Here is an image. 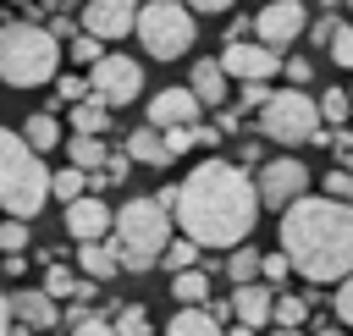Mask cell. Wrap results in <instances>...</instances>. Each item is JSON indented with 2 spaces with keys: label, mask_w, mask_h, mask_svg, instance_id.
Segmentation results:
<instances>
[{
  "label": "cell",
  "mask_w": 353,
  "mask_h": 336,
  "mask_svg": "<svg viewBox=\"0 0 353 336\" xmlns=\"http://www.w3.org/2000/svg\"><path fill=\"white\" fill-rule=\"evenodd\" d=\"M171 220L199 248H243L248 231H254V220H259V187L232 160H199L176 182Z\"/></svg>",
  "instance_id": "obj_1"
},
{
  "label": "cell",
  "mask_w": 353,
  "mask_h": 336,
  "mask_svg": "<svg viewBox=\"0 0 353 336\" xmlns=\"http://www.w3.org/2000/svg\"><path fill=\"white\" fill-rule=\"evenodd\" d=\"M281 253L292 259V270L303 281H342L353 275V204L320 193V198H298L281 209Z\"/></svg>",
  "instance_id": "obj_2"
},
{
  "label": "cell",
  "mask_w": 353,
  "mask_h": 336,
  "mask_svg": "<svg viewBox=\"0 0 353 336\" xmlns=\"http://www.w3.org/2000/svg\"><path fill=\"white\" fill-rule=\"evenodd\" d=\"M44 204H50V171H44L39 149L22 132L0 127V209L11 220H33Z\"/></svg>",
  "instance_id": "obj_3"
},
{
  "label": "cell",
  "mask_w": 353,
  "mask_h": 336,
  "mask_svg": "<svg viewBox=\"0 0 353 336\" xmlns=\"http://www.w3.org/2000/svg\"><path fill=\"white\" fill-rule=\"evenodd\" d=\"M110 242L121 253V270L143 275L160 264V253L171 248V209L160 198H127L116 209V226H110Z\"/></svg>",
  "instance_id": "obj_4"
},
{
  "label": "cell",
  "mask_w": 353,
  "mask_h": 336,
  "mask_svg": "<svg viewBox=\"0 0 353 336\" xmlns=\"http://www.w3.org/2000/svg\"><path fill=\"white\" fill-rule=\"evenodd\" d=\"M61 72V39L39 22H0V83L44 88Z\"/></svg>",
  "instance_id": "obj_5"
},
{
  "label": "cell",
  "mask_w": 353,
  "mask_h": 336,
  "mask_svg": "<svg viewBox=\"0 0 353 336\" xmlns=\"http://www.w3.org/2000/svg\"><path fill=\"white\" fill-rule=\"evenodd\" d=\"M138 44H143V55H154V61H176V55H188L193 50V39H199V22H193V11L182 6V0H143V11H138Z\"/></svg>",
  "instance_id": "obj_6"
},
{
  "label": "cell",
  "mask_w": 353,
  "mask_h": 336,
  "mask_svg": "<svg viewBox=\"0 0 353 336\" xmlns=\"http://www.w3.org/2000/svg\"><path fill=\"white\" fill-rule=\"evenodd\" d=\"M259 132L270 143H314L320 132V99H309V88H281L270 94V105L259 110Z\"/></svg>",
  "instance_id": "obj_7"
},
{
  "label": "cell",
  "mask_w": 353,
  "mask_h": 336,
  "mask_svg": "<svg viewBox=\"0 0 353 336\" xmlns=\"http://www.w3.org/2000/svg\"><path fill=\"white\" fill-rule=\"evenodd\" d=\"M88 88H94V99H105L110 110H116V105H132V99L143 94V66H138L132 55H99V61L88 66Z\"/></svg>",
  "instance_id": "obj_8"
},
{
  "label": "cell",
  "mask_w": 353,
  "mask_h": 336,
  "mask_svg": "<svg viewBox=\"0 0 353 336\" xmlns=\"http://www.w3.org/2000/svg\"><path fill=\"white\" fill-rule=\"evenodd\" d=\"M254 187H259V204H265V209H287V204H298V198L309 193V165L292 160V154H276V160L259 165Z\"/></svg>",
  "instance_id": "obj_9"
},
{
  "label": "cell",
  "mask_w": 353,
  "mask_h": 336,
  "mask_svg": "<svg viewBox=\"0 0 353 336\" xmlns=\"http://www.w3.org/2000/svg\"><path fill=\"white\" fill-rule=\"evenodd\" d=\"M303 28H309V11H303V0H270L259 17H254V39L265 44V50H287L292 39H303Z\"/></svg>",
  "instance_id": "obj_10"
},
{
  "label": "cell",
  "mask_w": 353,
  "mask_h": 336,
  "mask_svg": "<svg viewBox=\"0 0 353 336\" xmlns=\"http://www.w3.org/2000/svg\"><path fill=\"white\" fill-rule=\"evenodd\" d=\"M138 11H143V0H88L83 6V33H94L99 44H116L138 28Z\"/></svg>",
  "instance_id": "obj_11"
},
{
  "label": "cell",
  "mask_w": 353,
  "mask_h": 336,
  "mask_svg": "<svg viewBox=\"0 0 353 336\" xmlns=\"http://www.w3.org/2000/svg\"><path fill=\"white\" fill-rule=\"evenodd\" d=\"M221 66H226V77H237V83H270V77L281 72V55L265 50L259 39H243V44H226V50H221Z\"/></svg>",
  "instance_id": "obj_12"
},
{
  "label": "cell",
  "mask_w": 353,
  "mask_h": 336,
  "mask_svg": "<svg viewBox=\"0 0 353 336\" xmlns=\"http://www.w3.org/2000/svg\"><path fill=\"white\" fill-rule=\"evenodd\" d=\"M110 226H116V215H110V204H105L99 193H83L77 204H66V237H77V242H105Z\"/></svg>",
  "instance_id": "obj_13"
},
{
  "label": "cell",
  "mask_w": 353,
  "mask_h": 336,
  "mask_svg": "<svg viewBox=\"0 0 353 336\" xmlns=\"http://www.w3.org/2000/svg\"><path fill=\"white\" fill-rule=\"evenodd\" d=\"M199 99H193V88H160L154 99H149V127H160V132H171V127H199Z\"/></svg>",
  "instance_id": "obj_14"
},
{
  "label": "cell",
  "mask_w": 353,
  "mask_h": 336,
  "mask_svg": "<svg viewBox=\"0 0 353 336\" xmlns=\"http://www.w3.org/2000/svg\"><path fill=\"white\" fill-rule=\"evenodd\" d=\"M270 314H276V286H265V281H243V286L232 292V319H237V325L265 330Z\"/></svg>",
  "instance_id": "obj_15"
},
{
  "label": "cell",
  "mask_w": 353,
  "mask_h": 336,
  "mask_svg": "<svg viewBox=\"0 0 353 336\" xmlns=\"http://www.w3.org/2000/svg\"><path fill=\"white\" fill-rule=\"evenodd\" d=\"M11 319H22L28 330H50L61 319V303L44 286H22V292H11Z\"/></svg>",
  "instance_id": "obj_16"
},
{
  "label": "cell",
  "mask_w": 353,
  "mask_h": 336,
  "mask_svg": "<svg viewBox=\"0 0 353 336\" xmlns=\"http://www.w3.org/2000/svg\"><path fill=\"white\" fill-rule=\"evenodd\" d=\"M226 66H221V55H204V61H193V72H188V88H193V99L199 105H210V110H221V99H226Z\"/></svg>",
  "instance_id": "obj_17"
},
{
  "label": "cell",
  "mask_w": 353,
  "mask_h": 336,
  "mask_svg": "<svg viewBox=\"0 0 353 336\" xmlns=\"http://www.w3.org/2000/svg\"><path fill=\"white\" fill-rule=\"evenodd\" d=\"M127 160L132 165H149V171H160V165H171V149H165V132L160 127H132L127 132Z\"/></svg>",
  "instance_id": "obj_18"
},
{
  "label": "cell",
  "mask_w": 353,
  "mask_h": 336,
  "mask_svg": "<svg viewBox=\"0 0 353 336\" xmlns=\"http://www.w3.org/2000/svg\"><path fill=\"white\" fill-rule=\"evenodd\" d=\"M77 270L88 275V281H110V275H121V253H116V242L105 237V242H77Z\"/></svg>",
  "instance_id": "obj_19"
},
{
  "label": "cell",
  "mask_w": 353,
  "mask_h": 336,
  "mask_svg": "<svg viewBox=\"0 0 353 336\" xmlns=\"http://www.w3.org/2000/svg\"><path fill=\"white\" fill-rule=\"evenodd\" d=\"M165 336H226V325L210 308H176L171 325H165Z\"/></svg>",
  "instance_id": "obj_20"
},
{
  "label": "cell",
  "mask_w": 353,
  "mask_h": 336,
  "mask_svg": "<svg viewBox=\"0 0 353 336\" xmlns=\"http://www.w3.org/2000/svg\"><path fill=\"white\" fill-rule=\"evenodd\" d=\"M171 297L182 308H204L210 303V270H176L171 275Z\"/></svg>",
  "instance_id": "obj_21"
},
{
  "label": "cell",
  "mask_w": 353,
  "mask_h": 336,
  "mask_svg": "<svg viewBox=\"0 0 353 336\" xmlns=\"http://www.w3.org/2000/svg\"><path fill=\"white\" fill-rule=\"evenodd\" d=\"M72 127H77L83 138H105V127H110V105L94 99V94L77 99V105H72Z\"/></svg>",
  "instance_id": "obj_22"
},
{
  "label": "cell",
  "mask_w": 353,
  "mask_h": 336,
  "mask_svg": "<svg viewBox=\"0 0 353 336\" xmlns=\"http://www.w3.org/2000/svg\"><path fill=\"white\" fill-rule=\"evenodd\" d=\"M22 138H28L39 154H50V149L61 143V121H55V110H33V116L22 121Z\"/></svg>",
  "instance_id": "obj_23"
},
{
  "label": "cell",
  "mask_w": 353,
  "mask_h": 336,
  "mask_svg": "<svg viewBox=\"0 0 353 336\" xmlns=\"http://www.w3.org/2000/svg\"><path fill=\"white\" fill-rule=\"evenodd\" d=\"M66 160H72L77 171H88V176H94V171H105L110 149H105V138H83V132H77V138L66 143Z\"/></svg>",
  "instance_id": "obj_24"
},
{
  "label": "cell",
  "mask_w": 353,
  "mask_h": 336,
  "mask_svg": "<svg viewBox=\"0 0 353 336\" xmlns=\"http://www.w3.org/2000/svg\"><path fill=\"white\" fill-rule=\"evenodd\" d=\"M88 193V171H77V165H61V171H50V198H61V204H77Z\"/></svg>",
  "instance_id": "obj_25"
},
{
  "label": "cell",
  "mask_w": 353,
  "mask_h": 336,
  "mask_svg": "<svg viewBox=\"0 0 353 336\" xmlns=\"http://www.w3.org/2000/svg\"><path fill=\"white\" fill-rule=\"evenodd\" d=\"M199 253H204V248H199L193 237H171V248L160 253V264H165L171 275H176V270H199Z\"/></svg>",
  "instance_id": "obj_26"
},
{
  "label": "cell",
  "mask_w": 353,
  "mask_h": 336,
  "mask_svg": "<svg viewBox=\"0 0 353 336\" xmlns=\"http://www.w3.org/2000/svg\"><path fill=\"white\" fill-rule=\"evenodd\" d=\"M259 264H265V253L259 248H232L226 253V275L243 286V281H259Z\"/></svg>",
  "instance_id": "obj_27"
},
{
  "label": "cell",
  "mask_w": 353,
  "mask_h": 336,
  "mask_svg": "<svg viewBox=\"0 0 353 336\" xmlns=\"http://www.w3.org/2000/svg\"><path fill=\"white\" fill-rule=\"evenodd\" d=\"M309 303H314V297H303V292H276L270 325H303V319H309Z\"/></svg>",
  "instance_id": "obj_28"
},
{
  "label": "cell",
  "mask_w": 353,
  "mask_h": 336,
  "mask_svg": "<svg viewBox=\"0 0 353 336\" xmlns=\"http://www.w3.org/2000/svg\"><path fill=\"white\" fill-rule=\"evenodd\" d=\"M347 116H353V99H347V88H325V94H320V121L342 127Z\"/></svg>",
  "instance_id": "obj_29"
},
{
  "label": "cell",
  "mask_w": 353,
  "mask_h": 336,
  "mask_svg": "<svg viewBox=\"0 0 353 336\" xmlns=\"http://www.w3.org/2000/svg\"><path fill=\"white\" fill-rule=\"evenodd\" d=\"M116 336H149V308L143 303H127V308H116Z\"/></svg>",
  "instance_id": "obj_30"
},
{
  "label": "cell",
  "mask_w": 353,
  "mask_h": 336,
  "mask_svg": "<svg viewBox=\"0 0 353 336\" xmlns=\"http://www.w3.org/2000/svg\"><path fill=\"white\" fill-rule=\"evenodd\" d=\"M66 55H72L77 66H94V61L105 55V44H99L94 33H77V39H66Z\"/></svg>",
  "instance_id": "obj_31"
},
{
  "label": "cell",
  "mask_w": 353,
  "mask_h": 336,
  "mask_svg": "<svg viewBox=\"0 0 353 336\" xmlns=\"http://www.w3.org/2000/svg\"><path fill=\"white\" fill-rule=\"evenodd\" d=\"M287 275H292V259H287L281 248H276V253H265V264H259V281L281 292V281H287Z\"/></svg>",
  "instance_id": "obj_32"
},
{
  "label": "cell",
  "mask_w": 353,
  "mask_h": 336,
  "mask_svg": "<svg viewBox=\"0 0 353 336\" xmlns=\"http://www.w3.org/2000/svg\"><path fill=\"white\" fill-rule=\"evenodd\" d=\"M28 226H33V220H11V215H6V220H0V253H22V248H28Z\"/></svg>",
  "instance_id": "obj_33"
},
{
  "label": "cell",
  "mask_w": 353,
  "mask_h": 336,
  "mask_svg": "<svg viewBox=\"0 0 353 336\" xmlns=\"http://www.w3.org/2000/svg\"><path fill=\"white\" fill-rule=\"evenodd\" d=\"M336 28H342V17H336V11H325V17H314V22L303 28V33H309V44H325V50H331V39H336Z\"/></svg>",
  "instance_id": "obj_34"
},
{
  "label": "cell",
  "mask_w": 353,
  "mask_h": 336,
  "mask_svg": "<svg viewBox=\"0 0 353 336\" xmlns=\"http://www.w3.org/2000/svg\"><path fill=\"white\" fill-rule=\"evenodd\" d=\"M331 61H336L342 72H353V22L336 28V39H331Z\"/></svg>",
  "instance_id": "obj_35"
},
{
  "label": "cell",
  "mask_w": 353,
  "mask_h": 336,
  "mask_svg": "<svg viewBox=\"0 0 353 336\" xmlns=\"http://www.w3.org/2000/svg\"><path fill=\"white\" fill-rule=\"evenodd\" d=\"M325 193L342 198V204H353V165H336V171L325 176Z\"/></svg>",
  "instance_id": "obj_36"
},
{
  "label": "cell",
  "mask_w": 353,
  "mask_h": 336,
  "mask_svg": "<svg viewBox=\"0 0 353 336\" xmlns=\"http://www.w3.org/2000/svg\"><path fill=\"white\" fill-rule=\"evenodd\" d=\"M165 149H171V160L188 154V149H199V127H171L165 132Z\"/></svg>",
  "instance_id": "obj_37"
},
{
  "label": "cell",
  "mask_w": 353,
  "mask_h": 336,
  "mask_svg": "<svg viewBox=\"0 0 353 336\" xmlns=\"http://www.w3.org/2000/svg\"><path fill=\"white\" fill-rule=\"evenodd\" d=\"M331 308H336V319H342V325H353V275H342V281H336Z\"/></svg>",
  "instance_id": "obj_38"
},
{
  "label": "cell",
  "mask_w": 353,
  "mask_h": 336,
  "mask_svg": "<svg viewBox=\"0 0 353 336\" xmlns=\"http://www.w3.org/2000/svg\"><path fill=\"white\" fill-rule=\"evenodd\" d=\"M281 77H287L292 88H303V83H309V55H287V61H281Z\"/></svg>",
  "instance_id": "obj_39"
},
{
  "label": "cell",
  "mask_w": 353,
  "mask_h": 336,
  "mask_svg": "<svg viewBox=\"0 0 353 336\" xmlns=\"http://www.w3.org/2000/svg\"><path fill=\"white\" fill-rule=\"evenodd\" d=\"M55 94H61V99H72V105H77V99H88V94H94V88H88V77H55Z\"/></svg>",
  "instance_id": "obj_40"
},
{
  "label": "cell",
  "mask_w": 353,
  "mask_h": 336,
  "mask_svg": "<svg viewBox=\"0 0 353 336\" xmlns=\"http://www.w3.org/2000/svg\"><path fill=\"white\" fill-rule=\"evenodd\" d=\"M270 105V88L265 83H243V99H237V110H265Z\"/></svg>",
  "instance_id": "obj_41"
},
{
  "label": "cell",
  "mask_w": 353,
  "mask_h": 336,
  "mask_svg": "<svg viewBox=\"0 0 353 336\" xmlns=\"http://www.w3.org/2000/svg\"><path fill=\"white\" fill-rule=\"evenodd\" d=\"M72 336H116V325H110V319H99V314H88V319H77V325H72Z\"/></svg>",
  "instance_id": "obj_42"
},
{
  "label": "cell",
  "mask_w": 353,
  "mask_h": 336,
  "mask_svg": "<svg viewBox=\"0 0 353 336\" xmlns=\"http://www.w3.org/2000/svg\"><path fill=\"white\" fill-rule=\"evenodd\" d=\"M182 6H188L193 17H215V11H232L237 0H182Z\"/></svg>",
  "instance_id": "obj_43"
},
{
  "label": "cell",
  "mask_w": 353,
  "mask_h": 336,
  "mask_svg": "<svg viewBox=\"0 0 353 336\" xmlns=\"http://www.w3.org/2000/svg\"><path fill=\"white\" fill-rule=\"evenodd\" d=\"M127 165H132L127 154H110V160H105V182H110V187H116V182H127Z\"/></svg>",
  "instance_id": "obj_44"
},
{
  "label": "cell",
  "mask_w": 353,
  "mask_h": 336,
  "mask_svg": "<svg viewBox=\"0 0 353 336\" xmlns=\"http://www.w3.org/2000/svg\"><path fill=\"white\" fill-rule=\"evenodd\" d=\"M215 127H221V132H237V127H243V110H221V121H215Z\"/></svg>",
  "instance_id": "obj_45"
},
{
  "label": "cell",
  "mask_w": 353,
  "mask_h": 336,
  "mask_svg": "<svg viewBox=\"0 0 353 336\" xmlns=\"http://www.w3.org/2000/svg\"><path fill=\"white\" fill-rule=\"evenodd\" d=\"M0 336H11V292H0Z\"/></svg>",
  "instance_id": "obj_46"
},
{
  "label": "cell",
  "mask_w": 353,
  "mask_h": 336,
  "mask_svg": "<svg viewBox=\"0 0 353 336\" xmlns=\"http://www.w3.org/2000/svg\"><path fill=\"white\" fill-rule=\"evenodd\" d=\"M221 143V127H199V149H215Z\"/></svg>",
  "instance_id": "obj_47"
},
{
  "label": "cell",
  "mask_w": 353,
  "mask_h": 336,
  "mask_svg": "<svg viewBox=\"0 0 353 336\" xmlns=\"http://www.w3.org/2000/svg\"><path fill=\"white\" fill-rule=\"evenodd\" d=\"M226 336H259V330H254V325H237V319H232V330H226Z\"/></svg>",
  "instance_id": "obj_48"
},
{
  "label": "cell",
  "mask_w": 353,
  "mask_h": 336,
  "mask_svg": "<svg viewBox=\"0 0 353 336\" xmlns=\"http://www.w3.org/2000/svg\"><path fill=\"white\" fill-rule=\"evenodd\" d=\"M270 336H303V330H298V325H276Z\"/></svg>",
  "instance_id": "obj_49"
},
{
  "label": "cell",
  "mask_w": 353,
  "mask_h": 336,
  "mask_svg": "<svg viewBox=\"0 0 353 336\" xmlns=\"http://www.w3.org/2000/svg\"><path fill=\"white\" fill-rule=\"evenodd\" d=\"M11 336H28V325H11Z\"/></svg>",
  "instance_id": "obj_50"
},
{
  "label": "cell",
  "mask_w": 353,
  "mask_h": 336,
  "mask_svg": "<svg viewBox=\"0 0 353 336\" xmlns=\"http://www.w3.org/2000/svg\"><path fill=\"white\" fill-rule=\"evenodd\" d=\"M314 336H342V330H314Z\"/></svg>",
  "instance_id": "obj_51"
},
{
  "label": "cell",
  "mask_w": 353,
  "mask_h": 336,
  "mask_svg": "<svg viewBox=\"0 0 353 336\" xmlns=\"http://www.w3.org/2000/svg\"><path fill=\"white\" fill-rule=\"evenodd\" d=\"M347 6H353V0H347Z\"/></svg>",
  "instance_id": "obj_52"
},
{
  "label": "cell",
  "mask_w": 353,
  "mask_h": 336,
  "mask_svg": "<svg viewBox=\"0 0 353 336\" xmlns=\"http://www.w3.org/2000/svg\"><path fill=\"white\" fill-rule=\"evenodd\" d=\"M347 99H353V94H347Z\"/></svg>",
  "instance_id": "obj_53"
}]
</instances>
